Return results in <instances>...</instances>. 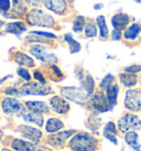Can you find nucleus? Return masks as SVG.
Instances as JSON below:
<instances>
[{"mask_svg": "<svg viewBox=\"0 0 141 151\" xmlns=\"http://www.w3.org/2000/svg\"><path fill=\"white\" fill-rule=\"evenodd\" d=\"M105 137H106L108 140H110L112 143L117 145V139H116V137H115L114 134H105Z\"/></svg>", "mask_w": 141, "mask_h": 151, "instance_id": "41", "label": "nucleus"}, {"mask_svg": "<svg viewBox=\"0 0 141 151\" xmlns=\"http://www.w3.org/2000/svg\"><path fill=\"white\" fill-rule=\"evenodd\" d=\"M141 71V65H131V66H128L124 68V72L126 73H130V74H136L138 72Z\"/></svg>", "mask_w": 141, "mask_h": 151, "instance_id": "36", "label": "nucleus"}, {"mask_svg": "<svg viewBox=\"0 0 141 151\" xmlns=\"http://www.w3.org/2000/svg\"><path fill=\"white\" fill-rule=\"evenodd\" d=\"M120 82L124 86H128V87H132L137 84L138 78L135 74H130V73H124V74H120Z\"/></svg>", "mask_w": 141, "mask_h": 151, "instance_id": "25", "label": "nucleus"}, {"mask_svg": "<svg viewBox=\"0 0 141 151\" xmlns=\"http://www.w3.org/2000/svg\"><path fill=\"white\" fill-rule=\"evenodd\" d=\"M141 32V27L138 23H133L130 27H128L124 32V38L126 40H136L139 33Z\"/></svg>", "mask_w": 141, "mask_h": 151, "instance_id": "21", "label": "nucleus"}, {"mask_svg": "<svg viewBox=\"0 0 141 151\" xmlns=\"http://www.w3.org/2000/svg\"><path fill=\"white\" fill-rule=\"evenodd\" d=\"M82 87L86 91V92L89 94V96H91V94H93V89H94V86H95V82H94V78L91 77V75H86L85 77L83 78V82H82Z\"/></svg>", "mask_w": 141, "mask_h": 151, "instance_id": "27", "label": "nucleus"}, {"mask_svg": "<svg viewBox=\"0 0 141 151\" xmlns=\"http://www.w3.org/2000/svg\"><path fill=\"white\" fill-rule=\"evenodd\" d=\"M51 68L54 71V74H55V75H58V77H62V76H63V73L61 72V70H60L56 65H52V66H51Z\"/></svg>", "mask_w": 141, "mask_h": 151, "instance_id": "40", "label": "nucleus"}, {"mask_svg": "<svg viewBox=\"0 0 141 151\" xmlns=\"http://www.w3.org/2000/svg\"><path fill=\"white\" fill-rule=\"evenodd\" d=\"M75 132H76L75 130H66V131H61V132L58 131V132H55V134L49 136L47 141L53 147H61L65 143L67 139L70 138L72 136H74Z\"/></svg>", "mask_w": 141, "mask_h": 151, "instance_id": "10", "label": "nucleus"}, {"mask_svg": "<svg viewBox=\"0 0 141 151\" xmlns=\"http://www.w3.org/2000/svg\"><path fill=\"white\" fill-rule=\"evenodd\" d=\"M124 107L129 110H139L141 109V96L140 93L136 89H130L126 93Z\"/></svg>", "mask_w": 141, "mask_h": 151, "instance_id": "9", "label": "nucleus"}, {"mask_svg": "<svg viewBox=\"0 0 141 151\" xmlns=\"http://www.w3.org/2000/svg\"><path fill=\"white\" fill-rule=\"evenodd\" d=\"M61 94L66 99L75 101L77 104H84L88 99V96H89V94L83 87H75V86L63 87L62 91H61Z\"/></svg>", "mask_w": 141, "mask_h": 151, "instance_id": "3", "label": "nucleus"}, {"mask_svg": "<svg viewBox=\"0 0 141 151\" xmlns=\"http://www.w3.org/2000/svg\"><path fill=\"white\" fill-rule=\"evenodd\" d=\"M1 151H12V150H9V149H2Z\"/></svg>", "mask_w": 141, "mask_h": 151, "instance_id": "47", "label": "nucleus"}, {"mask_svg": "<svg viewBox=\"0 0 141 151\" xmlns=\"http://www.w3.org/2000/svg\"><path fill=\"white\" fill-rule=\"evenodd\" d=\"M18 75L20 76L21 78H23L24 81H27V82H29V81L31 80V75H30L29 71H28L27 68H24V67H20V68L18 70Z\"/></svg>", "mask_w": 141, "mask_h": 151, "instance_id": "34", "label": "nucleus"}, {"mask_svg": "<svg viewBox=\"0 0 141 151\" xmlns=\"http://www.w3.org/2000/svg\"><path fill=\"white\" fill-rule=\"evenodd\" d=\"M25 1L29 4H31V6H37V4H40L41 0H25Z\"/></svg>", "mask_w": 141, "mask_h": 151, "instance_id": "42", "label": "nucleus"}, {"mask_svg": "<svg viewBox=\"0 0 141 151\" xmlns=\"http://www.w3.org/2000/svg\"><path fill=\"white\" fill-rule=\"evenodd\" d=\"M1 108L2 111L7 115H16V114H22L23 110V106L20 101L16 99V98H6L1 103Z\"/></svg>", "mask_w": 141, "mask_h": 151, "instance_id": "8", "label": "nucleus"}, {"mask_svg": "<svg viewBox=\"0 0 141 151\" xmlns=\"http://www.w3.org/2000/svg\"><path fill=\"white\" fill-rule=\"evenodd\" d=\"M129 23V16L126 13H117L112 18V24L115 30L121 31L124 30Z\"/></svg>", "mask_w": 141, "mask_h": 151, "instance_id": "14", "label": "nucleus"}, {"mask_svg": "<svg viewBox=\"0 0 141 151\" xmlns=\"http://www.w3.org/2000/svg\"><path fill=\"white\" fill-rule=\"evenodd\" d=\"M85 23V18L83 16H77L74 20V24H73V30L75 32H82L84 30V25Z\"/></svg>", "mask_w": 141, "mask_h": 151, "instance_id": "29", "label": "nucleus"}, {"mask_svg": "<svg viewBox=\"0 0 141 151\" xmlns=\"http://www.w3.org/2000/svg\"><path fill=\"white\" fill-rule=\"evenodd\" d=\"M33 151H52V150H50V149H47L45 147H37V146H35Z\"/></svg>", "mask_w": 141, "mask_h": 151, "instance_id": "43", "label": "nucleus"}, {"mask_svg": "<svg viewBox=\"0 0 141 151\" xmlns=\"http://www.w3.org/2000/svg\"><path fill=\"white\" fill-rule=\"evenodd\" d=\"M136 1H137V2H141V0H136Z\"/></svg>", "mask_w": 141, "mask_h": 151, "instance_id": "48", "label": "nucleus"}, {"mask_svg": "<svg viewBox=\"0 0 141 151\" xmlns=\"http://www.w3.org/2000/svg\"><path fill=\"white\" fill-rule=\"evenodd\" d=\"M87 125L91 130H97L101 125V119L98 117H95V116H91L87 120Z\"/></svg>", "mask_w": 141, "mask_h": 151, "instance_id": "30", "label": "nucleus"}, {"mask_svg": "<svg viewBox=\"0 0 141 151\" xmlns=\"http://www.w3.org/2000/svg\"><path fill=\"white\" fill-rule=\"evenodd\" d=\"M103 8V4H95V7H94V9H96V10H98V9Z\"/></svg>", "mask_w": 141, "mask_h": 151, "instance_id": "44", "label": "nucleus"}, {"mask_svg": "<svg viewBox=\"0 0 141 151\" xmlns=\"http://www.w3.org/2000/svg\"><path fill=\"white\" fill-rule=\"evenodd\" d=\"M112 37L115 41H117V40H119V39L121 38V32L120 31H118V30H112Z\"/></svg>", "mask_w": 141, "mask_h": 151, "instance_id": "39", "label": "nucleus"}, {"mask_svg": "<svg viewBox=\"0 0 141 151\" xmlns=\"http://www.w3.org/2000/svg\"><path fill=\"white\" fill-rule=\"evenodd\" d=\"M28 21L30 24L32 25H39V27H53L54 19L52 16L49 13L44 12L43 10H39V9H33L31 10L28 14Z\"/></svg>", "mask_w": 141, "mask_h": 151, "instance_id": "2", "label": "nucleus"}, {"mask_svg": "<svg viewBox=\"0 0 141 151\" xmlns=\"http://www.w3.org/2000/svg\"><path fill=\"white\" fill-rule=\"evenodd\" d=\"M64 39H65V41H66L67 44H68V49H70V52L72 54H73V53H78L79 51H81L82 46H81V44H79L75 39H73L72 34H70V33L65 34Z\"/></svg>", "mask_w": 141, "mask_h": 151, "instance_id": "24", "label": "nucleus"}, {"mask_svg": "<svg viewBox=\"0 0 141 151\" xmlns=\"http://www.w3.org/2000/svg\"><path fill=\"white\" fill-rule=\"evenodd\" d=\"M43 4L49 10H52L58 14H63L66 10L65 0H43Z\"/></svg>", "mask_w": 141, "mask_h": 151, "instance_id": "13", "label": "nucleus"}, {"mask_svg": "<svg viewBox=\"0 0 141 151\" xmlns=\"http://www.w3.org/2000/svg\"><path fill=\"white\" fill-rule=\"evenodd\" d=\"M33 76H34V78H35L39 83H41V84H45V78L43 77V75L41 74V72L35 71L33 73Z\"/></svg>", "mask_w": 141, "mask_h": 151, "instance_id": "38", "label": "nucleus"}, {"mask_svg": "<svg viewBox=\"0 0 141 151\" xmlns=\"http://www.w3.org/2000/svg\"><path fill=\"white\" fill-rule=\"evenodd\" d=\"M10 9V1L9 0H0V10L1 11H8Z\"/></svg>", "mask_w": 141, "mask_h": 151, "instance_id": "37", "label": "nucleus"}, {"mask_svg": "<svg viewBox=\"0 0 141 151\" xmlns=\"http://www.w3.org/2000/svg\"><path fill=\"white\" fill-rule=\"evenodd\" d=\"M25 30H27L25 25L23 24V22H21V21L11 22V23H8L7 27H6V32L17 34V35H19L20 33H22V32L25 31Z\"/></svg>", "mask_w": 141, "mask_h": 151, "instance_id": "22", "label": "nucleus"}, {"mask_svg": "<svg viewBox=\"0 0 141 151\" xmlns=\"http://www.w3.org/2000/svg\"><path fill=\"white\" fill-rule=\"evenodd\" d=\"M25 105L28 106L29 110H33V111H37V113L40 114L50 111L49 105L45 104L44 101H27Z\"/></svg>", "mask_w": 141, "mask_h": 151, "instance_id": "19", "label": "nucleus"}, {"mask_svg": "<svg viewBox=\"0 0 141 151\" xmlns=\"http://www.w3.org/2000/svg\"><path fill=\"white\" fill-rule=\"evenodd\" d=\"M2 134H2V131L0 130V140H1V137H2Z\"/></svg>", "mask_w": 141, "mask_h": 151, "instance_id": "46", "label": "nucleus"}, {"mask_svg": "<svg viewBox=\"0 0 141 151\" xmlns=\"http://www.w3.org/2000/svg\"><path fill=\"white\" fill-rule=\"evenodd\" d=\"M32 34H35V35H41V37H45L47 39H56V35L53 33H50V32H44V31H32L31 32Z\"/></svg>", "mask_w": 141, "mask_h": 151, "instance_id": "35", "label": "nucleus"}, {"mask_svg": "<svg viewBox=\"0 0 141 151\" xmlns=\"http://www.w3.org/2000/svg\"><path fill=\"white\" fill-rule=\"evenodd\" d=\"M14 61L17 62L19 65L21 66H33L34 65V61L30 56H28L24 53H21V52H18L17 54L14 55Z\"/></svg>", "mask_w": 141, "mask_h": 151, "instance_id": "23", "label": "nucleus"}, {"mask_svg": "<svg viewBox=\"0 0 141 151\" xmlns=\"http://www.w3.org/2000/svg\"><path fill=\"white\" fill-rule=\"evenodd\" d=\"M11 147L16 151H33L35 145L29 142V141L22 140V139H13L12 142H11Z\"/></svg>", "mask_w": 141, "mask_h": 151, "instance_id": "16", "label": "nucleus"}, {"mask_svg": "<svg viewBox=\"0 0 141 151\" xmlns=\"http://www.w3.org/2000/svg\"><path fill=\"white\" fill-rule=\"evenodd\" d=\"M118 94H119V86L117 84H112L107 88V99L110 108H112L117 104Z\"/></svg>", "mask_w": 141, "mask_h": 151, "instance_id": "20", "label": "nucleus"}, {"mask_svg": "<svg viewBox=\"0 0 141 151\" xmlns=\"http://www.w3.org/2000/svg\"><path fill=\"white\" fill-rule=\"evenodd\" d=\"M84 32H85V35L87 38H95L96 35H97V27L93 22H88L85 25Z\"/></svg>", "mask_w": 141, "mask_h": 151, "instance_id": "28", "label": "nucleus"}, {"mask_svg": "<svg viewBox=\"0 0 141 151\" xmlns=\"http://www.w3.org/2000/svg\"><path fill=\"white\" fill-rule=\"evenodd\" d=\"M124 140L128 146H130L131 148H133L135 150L141 151L140 143H139V136L136 131H128L124 134Z\"/></svg>", "mask_w": 141, "mask_h": 151, "instance_id": "17", "label": "nucleus"}, {"mask_svg": "<svg viewBox=\"0 0 141 151\" xmlns=\"http://www.w3.org/2000/svg\"><path fill=\"white\" fill-rule=\"evenodd\" d=\"M20 132L22 134V136L24 138L29 139L30 141H33V142L37 143V140L42 137V131L40 129H37V128H33L31 126H21L20 127Z\"/></svg>", "mask_w": 141, "mask_h": 151, "instance_id": "12", "label": "nucleus"}, {"mask_svg": "<svg viewBox=\"0 0 141 151\" xmlns=\"http://www.w3.org/2000/svg\"><path fill=\"white\" fill-rule=\"evenodd\" d=\"M30 53L32 55H34L37 60H40L42 62H47V63H55L58 62V58L49 52V50L46 49L45 46L41 45V44H37L33 45L30 49Z\"/></svg>", "mask_w": 141, "mask_h": 151, "instance_id": "5", "label": "nucleus"}, {"mask_svg": "<svg viewBox=\"0 0 141 151\" xmlns=\"http://www.w3.org/2000/svg\"><path fill=\"white\" fill-rule=\"evenodd\" d=\"M70 147L74 151H95L98 147V140L88 132H79L70 139Z\"/></svg>", "mask_w": 141, "mask_h": 151, "instance_id": "1", "label": "nucleus"}, {"mask_svg": "<svg viewBox=\"0 0 141 151\" xmlns=\"http://www.w3.org/2000/svg\"><path fill=\"white\" fill-rule=\"evenodd\" d=\"M21 115H22V117H23L25 122L34 124V125L40 127L43 125V117H42V115L40 113H37V111H33V110H28V111H23Z\"/></svg>", "mask_w": 141, "mask_h": 151, "instance_id": "15", "label": "nucleus"}, {"mask_svg": "<svg viewBox=\"0 0 141 151\" xmlns=\"http://www.w3.org/2000/svg\"><path fill=\"white\" fill-rule=\"evenodd\" d=\"M13 11L18 14H22L25 11V6L23 4V0H12Z\"/></svg>", "mask_w": 141, "mask_h": 151, "instance_id": "31", "label": "nucleus"}, {"mask_svg": "<svg viewBox=\"0 0 141 151\" xmlns=\"http://www.w3.org/2000/svg\"><path fill=\"white\" fill-rule=\"evenodd\" d=\"M89 105L99 113H105L112 109L108 103L107 96H105V94L103 93H95L94 95H91L89 98Z\"/></svg>", "mask_w": 141, "mask_h": 151, "instance_id": "7", "label": "nucleus"}, {"mask_svg": "<svg viewBox=\"0 0 141 151\" xmlns=\"http://www.w3.org/2000/svg\"><path fill=\"white\" fill-rule=\"evenodd\" d=\"M50 105L55 113L60 114V115H64L70 110V104L60 96H53L50 99Z\"/></svg>", "mask_w": 141, "mask_h": 151, "instance_id": "11", "label": "nucleus"}, {"mask_svg": "<svg viewBox=\"0 0 141 151\" xmlns=\"http://www.w3.org/2000/svg\"><path fill=\"white\" fill-rule=\"evenodd\" d=\"M114 81V76L112 74H108L104 77V80L100 82V88L101 89H107L110 85H112V82Z\"/></svg>", "mask_w": 141, "mask_h": 151, "instance_id": "32", "label": "nucleus"}, {"mask_svg": "<svg viewBox=\"0 0 141 151\" xmlns=\"http://www.w3.org/2000/svg\"><path fill=\"white\" fill-rule=\"evenodd\" d=\"M4 24V21H1V20H0V27H2V25Z\"/></svg>", "mask_w": 141, "mask_h": 151, "instance_id": "45", "label": "nucleus"}, {"mask_svg": "<svg viewBox=\"0 0 141 151\" xmlns=\"http://www.w3.org/2000/svg\"><path fill=\"white\" fill-rule=\"evenodd\" d=\"M97 24H98V28H99V34L101 38H108L109 35V30L107 28V24H106V21H105V17L104 16H99L97 18Z\"/></svg>", "mask_w": 141, "mask_h": 151, "instance_id": "26", "label": "nucleus"}, {"mask_svg": "<svg viewBox=\"0 0 141 151\" xmlns=\"http://www.w3.org/2000/svg\"><path fill=\"white\" fill-rule=\"evenodd\" d=\"M64 128V124H63L62 120H60L58 118H50L47 122H46V126L45 129L47 132L50 134H55V132H58L61 129Z\"/></svg>", "mask_w": 141, "mask_h": 151, "instance_id": "18", "label": "nucleus"}, {"mask_svg": "<svg viewBox=\"0 0 141 151\" xmlns=\"http://www.w3.org/2000/svg\"><path fill=\"white\" fill-rule=\"evenodd\" d=\"M19 96L22 95H46L51 92L50 86H46L45 84H41L39 82H32L28 83L18 88Z\"/></svg>", "mask_w": 141, "mask_h": 151, "instance_id": "4", "label": "nucleus"}, {"mask_svg": "<svg viewBox=\"0 0 141 151\" xmlns=\"http://www.w3.org/2000/svg\"><path fill=\"white\" fill-rule=\"evenodd\" d=\"M141 126V120L136 115H126L118 120V128L124 132L131 131L135 128H139Z\"/></svg>", "mask_w": 141, "mask_h": 151, "instance_id": "6", "label": "nucleus"}, {"mask_svg": "<svg viewBox=\"0 0 141 151\" xmlns=\"http://www.w3.org/2000/svg\"><path fill=\"white\" fill-rule=\"evenodd\" d=\"M104 131H105V134H114V136L117 134L116 126H115V124L112 122H107V125H106L104 128Z\"/></svg>", "mask_w": 141, "mask_h": 151, "instance_id": "33", "label": "nucleus"}]
</instances>
